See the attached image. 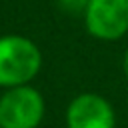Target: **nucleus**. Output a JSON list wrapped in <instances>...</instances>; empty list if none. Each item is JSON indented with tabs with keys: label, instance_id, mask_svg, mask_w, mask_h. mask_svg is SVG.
<instances>
[{
	"label": "nucleus",
	"instance_id": "f257e3e1",
	"mask_svg": "<svg viewBox=\"0 0 128 128\" xmlns=\"http://www.w3.org/2000/svg\"><path fill=\"white\" fill-rule=\"evenodd\" d=\"M42 68L40 48L26 36H0V88L30 84Z\"/></svg>",
	"mask_w": 128,
	"mask_h": 128
},
{
	"label": "nucleus",
	"instance_id": "f03ea898",
	"mask_svg": "<svg viewBox=\"0 0 128 128\" xmlns=\"http://www.w3.org/2000/svg\"><path fill=\"white\" fill-rule=\"evenodd\" d=\"M44 112V96L30 84L0 94V128H38Z\"/></svg>",
	"mask_w": 128,
	"mask_h": 128
},
{
	"label": "nucleus",
	"instance_id": "7ed1b4c3",
	"mask_svg": "<svg viewBox=\"0 0 128 128\" xmlns=\"http://www.w3.org/2000/svg\"><path fill=\"white\" fill-rule=\"evenodd\" d=\"M84 26L96 40H120L128 32V0H90Z\"/></svg>",
	"mask_w": 128,
	"mask_h": 128
},
{
	"label": "nucleus",
	"instance_id": "20e7f679",
	"mask_svg": "<svg viewBox=\"0 0 128 128\" xmlns=\"http://www.w3.org/2000/svg\"><path fill=\"white\" fill-rule=\"evenodd\" d=\"M66 128H116L114 106L96 92H82L66 106Z\"/></svg>",
	"mask_w": 128,
	"mask_h": 128
},
{
	"label": "nucleus",
	"instance_id": "39448f33",
	"mask_svg": "<svg viewBox=\"0 0 128 128\" xmlns=\"http://www.w3.org/2000/svg\"><path fill=\"white\" fill-rule=\"evenodd\" d=\"M58 6L64 10V12H70V14H84V10L88 8L90 0H56Z\"/></svg>",
	"mask_w": 128,
	"mask_h": 128
},
{
	"label": "nucleus",
	"instance_id": "423d86ee",
	"mask_svg": "<svg viewBox=\"0 0 128 128\" xmlns=\"http://www.w3.org/2000/svg\"><path fill=\"white\" fill-rule=\"evenodd\" d=\"M122 70H124V76L128 78V48L124 52V58H122Z\"/></svg>",
	"mask_w": 128,
	"mask_h": 128
}]
</instances>
